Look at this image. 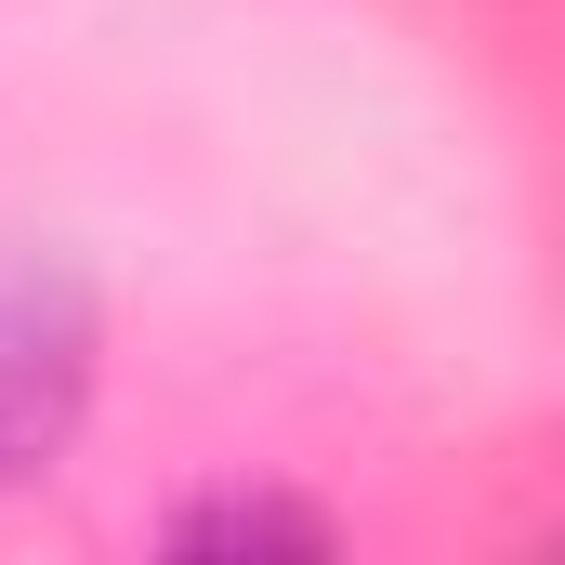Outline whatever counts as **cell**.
Listing matches in <instances>:
<instances>
[{
  "mask_svg": "<svg viewBox=\"0 0 565 565\" xmlns=\"http://www.w3.org/2000/svg\"><path fill=\"white\" fill-rule=\"evenodd\" d=\"M184 553H250V540H289V553H329V513H289V500H211L171 526Z\"/></svg>",
  "mask_w": 565,
  "mask_h": 565,
  "instance_id": "7a4b0ae2",
  "label": "cell"
},
{
  "mask_svg": "<svg viewBox=\"0 0 565 565\" xmlns=\"http://www.w3.org/2000/svg\"><path fill=\"white\" fill-rule=\"evenodd\" d=\"M79 382H93L79 289H0V473L40 460L53 434L79 422Z\"/></svg>",
  "mask_w": 565,
  "mask_h": 565,
  "instance_id": "6da1fadb",
  "label": "cell"
}]
</instances>
